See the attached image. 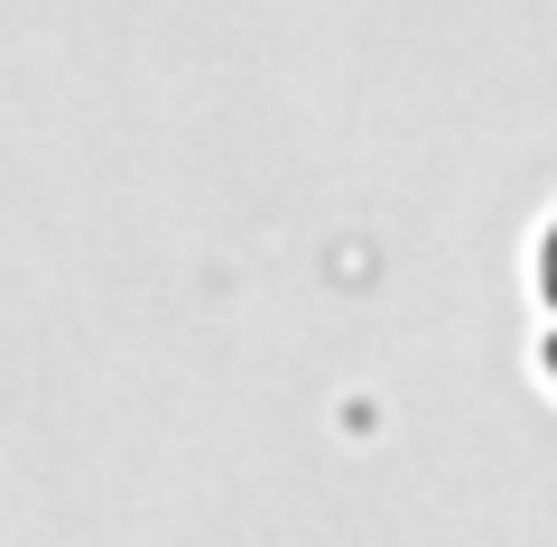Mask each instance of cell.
<instances>
[{
  "label": "cell",
  "instance_id": "6da1fadb",
  "mask_svg": "<svg viewBox=\"0 0 557 547\" xmlns=\"http://www.w3.org/2000/svg\"><path fill=\"white\" fill-rule=\"evenodd\" d=\"M539 278H548V297H557V233L539 241Z\"/></svg>",
  "mask_w": 557,
  "mask_h": 547
}]
</instances>
